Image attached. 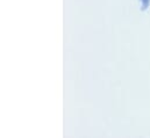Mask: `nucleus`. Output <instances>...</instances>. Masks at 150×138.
Instances as JSON below:
<instances>
[{
    "instance_id": "obj_1",
    "label": "nucleus",
    "mask_w": 150,
    "mask_h": 138,
    "mask_svg": "<svg viewBox=\"0 0 150 138\" xmlns=\"http://www.w3.org/2000/svg\"><path fill=\"white\" fill-rule=\"evenodd\" d=\"M150 5V0H141V9H147Z\"/></svg>"
}]
</instances>
